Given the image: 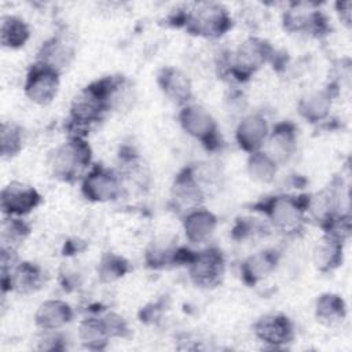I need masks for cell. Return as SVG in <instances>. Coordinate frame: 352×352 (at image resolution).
<instances>
[{
  "label": "cell",
  "instance_id": "cell-1",
  "mask_svg": "<svg viewBox=\"0 0 352 352\" xmlns=\"http://www.w3.org/2000/svg\"><path fill=\"white\" fill-rule=\"evenodd\" d=\"M120 76H107L96 80L82 88L72 100L69 113V126L76 131L85 129L102 120L106 111L110 110L111 95L117 87Z\"/></svg>",
  "mask_w": 352,
  "mask_h": 352
},
{
  "label": "cell",
  "instance_id": "cell-2",
  "mask_svg": "<svg viewBox=\"0 0 352 352\" xmlns=\"http://www.w3.org/2000/svg\"><path fill=\"white\" fill-rule=\"evenodd\" d=\"M92 150L84 136L69 135L50 155V169L54 177L62 182H76L91 168Z\"/></svg>",
  "mask_w": 352,
  "mask_h": 352
},
{
  "label": "cell",
  "instance_id": "cell-3",
  "mask_svg": "<svg viewBox=\"0 0 352 352\" xmlns=\"http://www.w3.org/2000/svg\"><path fill=\"white\" fill-rule=\"evenodd\" d=\"M270 224L280 232L292 234L298 231L308 213V195H289L279 194L268 197L256 204Z\"/></svg>",
  "mask_w": 352,
  "mask_h": 352
},
{
  "label": "cell",
  "instance_id": "cell-4",
  "mask_svg": "<svg viewBox=\"0 0 352 352\" xmlns=\"http://www.w3.org/2000/svg\"><path fill=\"white\" fill-rule=\"evenodd\" d=\"M180 19V25L188 33L205 38H219L232 28V18L227 8L214 1L194 3Z\"/></svg>",
  "mask_w": 352,
  "mask_h": 352
},
{
  "label": "cell",
  "instance_id": "cell-5",
  "mask_svg": "<svg viewBox=\"0 0 352 352\" xmlns=\"http://www.w3.org/2000/svg\"><path fill=\"white\" fill-rule=\"evenodd\" d=\"M275 50L270 41L261 37H248L243 40L228 60V72L238 81H245L257 73L265 63L272 60Z\"/></svg>",
  "mask_w": 352,
  "mask_h": 352
},
{
  "label": "cell",
  "instance_id": "cell-6",
  "mask_svg": "<svg viewBox=\"0 0 352 352\" xmlns=\"http://www.w3.org/2000/svg\"><path fill=\"white\" fill-rule=\"evenodd\" d=\"M179 124L182 129L198 140L208 150H214L219 147L220 135L219 126L209 110L197 103H188L182 106L177 114Z\"/></svg>",
  "mask_w": 352,
  "mask_h": 352
},
{
  "label": "cell",
  "instance_id": "cell-7",
  "mask_svg": "<svg viewBox=\"0 0 352 352\" xmlns=\"http://www.w3.org/2000/svg\"><path fill=\"white\" fill-rule=\"evenodd\" d=\"M81 192L85 199L96 204L116 201L122 192L121 176L103 165H91L81 177Z\"/></svg>",
  "mask_w": 352,
  "mask_h": 352
},
{
  "label": "cell",
  "instance_id": "cell-8",
  "mask_svg": "<svg viewBox=\"0 0 352 352\" xmlns=\"http://www.w3.org/2000/svg\"><path fill=\"white\" fill-rule=\"evenodd\" d=\"M60 87V73L55 69L34 62L25 78V96L34 104L47 106L54 102Z\"/></svg>",
  "mask_w": 352,
  "mask_h": 352
},
{
  "label": "cell",
  "instance_id": "cell-9",
  "mask_svg": "<svg viewBox=\"0 0 352 352\" xmlns=\"http://www.w3.org/2000/svg\"><path fill=\"white\" fill-rule=\"evenodd\" d=\"M190 280L202 289H210L217 286L226 270V261L223 253L216 248H208L201 252H194L187 263Z\"/></svg>",
  "mask_w": 352,
  "mask_h": 352
},
{
  "label": "cell",
  "instance_id": "cell-10",
  "mask_svg": "<svg viewBox=\"0 0 352 352\" xmlns=\"http://www.w3.org/2000/svg\"><path fill=\"white\" fill-rule=\"evenodd\" d=\"M254 337L271 349H282L294 340V324L289 316L272 312L260 316L253 323Z\"/></svg>",
  "mask_w": 352,
  "mask_h": 352
},
{
  "label": "cell",
  "instance_id": "cell-11",
  "mask_svg": "<svg viewBox=\"0 0 352 352\" xmlns=\"http://www.w3.org/2000/svg\"><path fill=\"white\" fill-rule=\"evenodd\" d=\"M41 204L40 192L22 182H10L1 188L0 208L4 216L25 217Z\"/></svg>",
  "mask_w": 352,
  "mask_h": 352
},
{
  "label": "cell",
  "instance_id": "cell-12",
  "mask_svg": "<svg viewBox=\"0 0 352 352\" xmlns=\"http://www.w3.org/2000/svg\"><path fill=\"white\" fill-rule=\"evenodd\" d=\"M205 199V190L197 180L192 168H183L173 179L170 186L172 206L186 214L187 212L202 206Z\"/></svg>",
  "mask_w": 352,
  "mask_h": 352
},
{
  "label": "cell",
  "instance_id": "cell-13",
  "mask_svg": "<svg viewBox=\"0 0 352 352\" xmlns=\"http://www.w3.org/2000/svg\"><path fill=\"white\" fill-rule=\"evenodd\" d=\"M45 274L43 268L30 261H18L14 267L1 270L3 293L15 292L21 294L34 293L43 287Z\"/></svg>",
  "mask_w": 352,
  "mask_h": 352
},
{
  "label": "cell",
  "instance_id": "cell-14",
  "mask_svg": "<svg viewBox=\"0 0 352 352\" xmlns=\"http://www.w3.org/2000/svg\"><path fill=\"white\" fill-rule=\"evenodd\" d=\"M283 28L290 33L322 34L327 30L326 16L314 4L293 3L283 12Z\"/></svg>",
  "mask_w": 352,
  "mask_h": 352
},
{
  "label": "cell",
  "instance_id": "cell-15",
  "mask_svg": "<svg viewBox=\"0 0 352 352\" xmlns=\"http://www.w3.org/2000/svg\"><path fill=\"white\" fill-rule=\"evenodd\" d=\"M270 131L268 121L263 114L249 113L236 124L235 142L242 151L250 154L264 148Z\"/></svg>",
  "mask_w": 352,
  "mask_h": 352
},
{
  "label": "cell",
  "instance_id": "cell-16",
  "mask_svg": "<svg viewBox=\"0 0 352 352\" xmlns=\"http://www.w3.org/2000/svg\"><path fill=\"white\" fill-rule=\"evenodd\" d=\"M278 165L289 162L297 151V129L293 122H278L271 131L263 148Z\"/></svg>",
  "mask_w": 352,
  "mask_h": 352
},
{
  "label": "cell",
  "instance_id": "cell-17",
  "mask_svg": "<svg viewBox=\"0 0 352 352\" xmlns=\"http://www.w3.org/2000/svg\"><path fill=\"white\" fill-rule=\"evenodd\" d=\"M157 84L162 94L177 106H186L192 100V84L190 77L175 66H165L157 74Z\"/></svg>",
  "mask_w": 352,
  "mask_h": 352
},
{
  "label": "cell",
  "instance_id": "cell-18",
  "mask_svg": "<svg viewBox=\"0 0 352 352\" xmlns=\"http://www.w3.org/2000/svg\"><path fill=\"white\" fill-rule=\"evenodd\" d=\"M336 88L326 87L308 91L304 94L297 104V111L302 120L309 124H319L324 121L331 111Z\"/></svg>",
  "mask_w": 352,
  "mask_h": 352
},
{
  "label": "cell",
  "instance_id": "cell-19",
  "mask_svg": "<svg viewBox=\"0 0 352 352\" xmlns=\"http://www.w3.org/2000/svg\"><path fill=\"white\" fill-rule=\"evenodd\" d=\"M74 318L72 305L60 298H48L38 304L34 312V324L41 331H59Z\"/></svg>",
  "mask_w": 352,
  "mask_h": 352
},
{
  "label": "cell",
  "instance_id": "cell-20",
  "mask_svg": "<svg viewBox=\"0 0 352 352\" xmlns=\"http://www.w3.org/2000/svg\"><path fill=\"white\" fill-rule=\"evenodd\" d=\"M217 216L204 206L187 212L182 219L184 236L191 243L209 241L217 228Z\"/></svg>",
  "mask_w": 352,
  "mask_h": 352
},
{
  "label": "cell",
  "instance_id": "cell-21",
  "mask_svg": "<svg viewBox=\"0 0 352 352\" xmlns=\"http://www.w3.org/2000/svg\"><path fill=\"white\" fill-rule=\"evenodd\" d=\"M279 253L275 249H265L248 256L241 264L242 280L254 286L268 278L278 267Z\"/></svg>",
  "mask_w": 352,
  "mask_h": 352
},
{
  "label": "cell",
  "instance_id": "cell-22",
  "mask_svg": "<svg viewBox=\"0 0 352 352\" xmlns=\"http://www.w3.org/2000/svg\"><path fill=\"white\" fill-rule=\"evenodd\" d=\"M342 241L330 235H323L312 249V264L319 272H331L337 270L344 260Z\"/></svg>",
  "mask_w": 352,
  "mask_h": 352
},
{
  "label": "cell",
  "instance_id": "cell-23",
  "mask_svg": "<svg viewBox=\"0 0 352 352\" xmlns=\"http://www.w3.org/2000/svg\"><path fill=\"white\" fill-rule=\"evenodd\" d=\"M73 58V45L65 41L63 38L55 36L44 41L37 54V62H41L59 73H62L72 63Z\"/></svg>",
  "mask_w": 352,
  "mask_h": 352
},
{
  "label": "cell",
  "instance_id": "cell-24",
  "mask_svg": "<svg viewBox=\"0 0 352 352\" xmlns=\"http://www.w3.org/2000/svg\"><path fill=\"white\" fill-rule=\"evenodd\" d=\"M78 340L89 351H102L107 346L111 336L102 316H88L78 324Z\"/></svg>",
  "mask_w": 352,
  "mask_h": 352
},
{
  "label": "cell",
  "instance_id": "cell-25",
  "mask_svg": "<svg viewBox=\"0 0 352 352\" xmlns=\"http://www.w3.org/2000/svg\"><path fill=\"white\" fill-rule=\"evenodd\" d=\"M30 38V29L18 15H4L0 22V43L8 50L22 48Z\"/></svg>",
  "mask_w": 352,
  "mask_h": 352
},
{
  "label": "cell",
  "instance_id": "cell-26",
  "mask_svg": "<svg viewBox=\"0 0 352 352\" xmlns=\"http://www.w3.org/2000/svg\"><path fill=\"white\" fill-rule=\"evenodd\" d=\"M314 309L318 322L326 326L338 324L346 316L345 301L336 293H323L318 296Z\"/></svg>",
  "mask_w": 352,
  "mask_h": 352
},
{
  "label": "cell",
  "instance_id": "cell-27",
  "mask_svg": "<svg viewBox=\"0 0 352 352\" xmlns=\"http://www.w3.org/2000/svg\"><path fill=\"white\" fill-rule=\"evenodd\" d=\"M279 165L264 151L258 150L248 154L246 170L249 177L260 184L272 183L276 177Z\"/></svg>",
  "mask_w": 352,
  "mask_h": 352
},
{
  "label": "cell",
  "instance_id": "cell-28",
  "mask_svg": "<svg viewBox=\"0 0 352 352\" xmlns=\"http://www.w3.org/2000/svg\"><path fill=\"white\" fill-rule=\"evenodd\" d=\"M30 232L29 224L22 217L4 216L1 221V249L16 250Z\"/></svg>",
  "mask_w": 352,
  "mask_h": 352
},
{
  "label": "cell",
  "instance_id": "cell-29",
  "mask_svg": "<svg viewBox=\"0 0 352 352\" xmlns=\"http://www.w3.org/2000/svg\"><path fill=\"white\" fill-rule=\"evenodd\" d=\"M23 147V129L12 121H3L0 126V154L3 158L15 157Z\"/></svg>",
  "mask_w": 352,
  "mask_h": 352
},
{
  "label": "cell",
  "instance_id": "cell-30",
  "mask_svg": "<svg viewBox=\"0 0 352 352\" xmlns=\"http://www.w3.org/2000/svg\"><path fill=\"white\" fill-rule=\"evenodd\" d=\"M128 263L116 254H106L99 264V275L103 280H114L126 272Z\"/></svg>",
  "mask_w": 352,
  "mask_h": 352
},
{
  "label": "cell",
  "instance_id": "cell-31",
  "mask_svg": "<svg viewBox=\"0 0 352 352\" xmlns=\"http://www.w3.org/2000/svg\"><path fill=\"white\" fill-rule=\"evenodd\" d=\"M351 8H352V3H351L349 0H348V1H337V3H336L337 15H338L340 21H341L346 28H351V19H352Z\"/></svg>",
  "mask_w": 352,
  "mask_h": 352
}]
</instances>
